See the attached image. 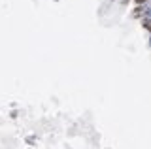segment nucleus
<instances>
[{
	"label": "nucleus",
	"instance_id": "1",
	"mask_svg": "<svg viewBox=\"0 0 151 149\" xmlns=\"http://www.w3.org/2000/svg\"><path fill=\"white\" fill-rule=\"evenodd\" d=\"M142 21L145 23V27H151V0H145L144 4H142Z\"/></svg>",
	"mask_w": 151,
	"mask_h": 149
}]
</instances>
